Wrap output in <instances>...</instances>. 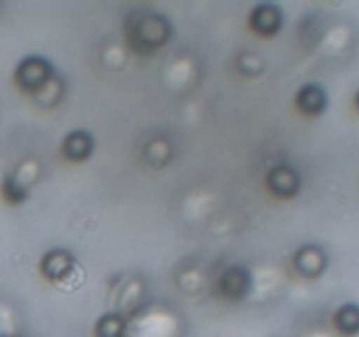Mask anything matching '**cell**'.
<instances>
[{"mask_svg": "<svg viewBox=\"0 0 359 337\" xmlns=\"http://www.w3.org/2000/svg\"><path fill=\"white\" fill-rule=\"evenodd\" d=\"M358 107H359V93H358Z\"/></svg>", "mask_w": 359, "mask_h": 337, "instance_id": "3957f363", "label": "cell"}, {"mask_svg": "<svg viewBox=\"0 0 359 337\" xmlns=\"http://www.w3.org/2000/svg\"><path fill=\"white\" fill-rule=\"evenodd\" d=\"M337 326L344 333H358L359 332V308L354 304L344 305L335 316Z\"/></svg>", "mask_w": 359, "mask_h": 337, "instance_id": "6da1fadb", "label": "cell"}, {"mask_svg": "<svg viewBox=\"0 0 359 337\" xmlns=\"http://www.w3.org/2000/svg\"><path fill=\"white\" fill-rule=\"evenodd\" d=\"M304 95H305V98H307L304 104V109H307V111H311V112H319L323 107H325L326 98H325V93H323L321 88L309 86L304 90Z\"/></svg>", "mask_w": 359, "mask_h": 337, "instance_id": "7a4b0ae2", "label": "cell"}]
</instances>
